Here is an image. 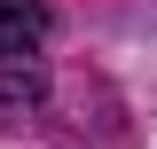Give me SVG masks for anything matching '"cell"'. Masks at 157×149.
I'll return each mask as SVG.
<instances>
[{"label": "cell", "instance_id": "cell-1", "mask_svg": "<svg viewBox=\"0 0 157 149\" xmlns=\"http://www.w3.org/2000/svg\"><path fill=\"white\" fill-rule=\"evenodd\" d=\"M47 39V0H0V55H39Z\"/></svg>", "mask_w": 157, "mask_h": 149}]
</instances>
